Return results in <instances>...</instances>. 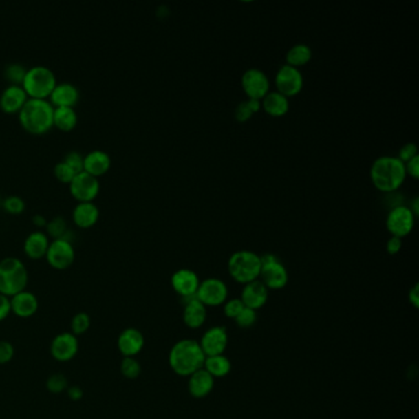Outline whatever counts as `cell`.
Returning <instances> with one entry per match:
<instances>
[{"mask_svg": "<svg viewBox=\"0 0 419 419\" xmlns=\"http://www.w3.org/2000/svg\"><path fill=\"white\" fill-rule=\"evenodd\" d=\"M51 239L46 231L34 230L26 236L23 241V253L31 259H40L46 256L47 248L50 246Z\"/></svg>", "mask_w": 419, "mask_h": 419, "instance_id": "23", "label": "cell"}, {"mask_svg": "<svg viewBox=\"0 0 419 419\" xmlns=\"http://www.w3.org/2000/svg\"><path fill=\"white\" fill-rule=\"evenodd\" d=\"M195 297L204 306H219L228 299V287L218 278H208L200 283Z\"/></svg>", "mask_w": 419, "mask_h": 419, "instance_id": "11", "label": "cell"}, {"mask_svg": "<svg viewBox=\"0 0 419 419\" xmlns=\"http://www.w3.org/2000/svg\"><path fill=\"white\" fill-rule=\"evenodd\" d=\"M416 156H418V148H417V145L414 143H407L405 144L401 149H400L397 158H398L403 164H406L408 161L412 160Z\"/></svg>", "mask_w": 419, "mask_h": 419, "instance_id": "42", "label": "cell"}, {"mask_svg": "<svg viewBox=\"0 0 419 419\" xmlns=\"http://www.w3.org/2000/svg\"><path fill=\"white\" fill-rule=\"evenodd\" d=\"M1 207L4 208V211L10 213V214H20L25 211L26 203L20 195H10L3 198Z\"/></svg>", "mask_w": 419, "mask_h": 419, "instance_id": "36", "label": "cell"}, {"mask_svg": "<svg viewBox=\"0 0 419 419\" xmlns=\"http://www.w3.org/2000/svg\"><path fill=\"white\" fill-rule=\"evenodd\" d=\"M245 305L242 304L241 299H231L229 301L224 303V314L229 319H234L239 316V314L244 310Z\"/></svg>", "mask_w": 419, "mask_h": 419, "instance_id": "41", "label": "cell"}, {"mask_svg": "<svg viewBox=\"0 0 419 419\" xmlns=\"http://www.w3.org/2000/svg\"><path fill=\"white\" fill-rule=\"evenodd\" d=\"M12 314V306H10V298L0 294V323L6 321L9 315Z\"/></svg>", "mask_w": 419, "mask_h": 419, "instance_id": "44", "label": "cell"}, {"mask_svg": "<svg viewBox=\"0 0 419 419\" xmlns=\"http://www.w3.org/2000/svg\"><path fill=\"white\" fill-rule=\"evenodd\" d=\"M45 257L54 270H67L74 264V245L73 242L67 241L64 239H53L50 242Z\"/></svg>", "mask_w": 419, "mask_h": 419, "instance_id": "9", "label": "cell"}, {"mask_svg": "<svg viewBox=\"0 0 419 419\" xmlns=\"http://www.w3.org/2000/svg\"><path fill=\"white\" fill-rule=\"evenodd\" d=\"M203 369L211 374L213 378H224L231 370V363L224 354L206 356Z\"/></svg>", "mask_w": 419, "mask_h": 419, "instance_id": "30", "label": "cell"}, {"mask_svg": "<svg viewBox=\"0 0 419 419\" xmlns=\"http://www.w3.org/2000/svg\"><path fill=\"white\" fill-rule=\"evenodd\" d=\"M120 372L126 379L136 380L142 373V365L136 358L125 356L120 364Z\"/></svg>", "mask_w": 419, "mask_h": 419, "instance_id": "34", "label": "cell"}, {"mask_svg": "<svg viewBox=\"0 0 419 419\" xmlns=\"http://www.w3.org/2000/svg\"><path fill=\"white\" fill-rule=\"evenodd\" d=\"M411 209V212L413 213L414 217H417L419 214V200L418 197H416L414 198L413 202H412V206L411 207H408Z\"/></svg>", "mask_w": 419, "mask_h": 419, "instance_id": "51", "label": "cell"}, {"mask_svg": "<svg viewBox=\"0 0 419 419\" xmlns=\"http://www.w3.org/2000/svg\"><path fill=\"white\" fill-rule=\"evenodd\" d=\"M261 264L262 267L259 279L268 290H279L287 286L289 276L287 268L281 264V259H276Z\"/></svg>", "mask_w": 419, "mask_h": 419, "instance_id": "14", "label": "cell"}, {"mask_svg": "<svg viewBox=\"0 0 419 419\" xmlns=\"http://www.w3.org/2000/svg\"><path fill=\"white\" fill-rule=\"evenodd\" d=\"M46 230L47 235L53 240V239H62L69 228L64 217L56 215L47 222Z\"/></svg>", "mask_w": 419, "mask_h": 419, "instance_id": "31", "label": "cell"}, {"mask_svg": "<svg viewBox=\"0 0 419 419\" xmlns=\"http://www.w3.org/2000/svg\"><path fill=\"white\" fill-rule=\"evenodd\" d=\"M70 193L78 202H94L100 192V180L87 171L75 173L70 181Z\"/></svg>", "mask_w": 419, "mask_h": 419, "instance_id": "10", "label": "cell"}, {"mask_svg": "<svg viewBox=\"0 0 419 419\" xmlns=\"http://www.w3.org/2000/svg\"><path fill=\"white\" fill-rule=\"evenodd\" d=\"M92 326V317L84 311H80L78 314H75L70 321V331L74 336H83L89 331V328Z\"/></svg>", "mask_w": 419, "mask_h": 419, "instance_id": "32", "label": "cell"}, {"mask_svg": "<svg viewBox=\"0 0 419 419\" xmlns=\"http://www.w3.org/2000/svg\"><path fill=\"white\" fill-rule=\"evenodd\" d=\"M28 98L29 96L21 85L9 84L0 94V109L6 114H19Z\"/></svg>", "mask_w": 419, "mask_h": 419, "instance_id": "19", "label": "cell"}, {"mask_svg": "<svg viewBox=\"0 0 419 419\" xmlns=\"http://www.w3.org/2000/svg\"><path fill=\"white\" fill-rule=\"evenodd\" d=\"M79 98H80V92L78 87H75L74 84H72L69 81H62L57 83L48 100L54 107L59 106L74 107L75 105L79 103Z\"/></svg>", "mask_w": 419, "mask_h": 419, "instance_id": "21", "label": "cell"}, {"mask_svg": "<svg viewBox=\"0 0 419 419\" xmlns=\"http://www.w3.org/2000/svg\"><path fill=\"white\" fill-rule=\"evenodd\" d=\"M261 259L257 253L247 250L236 251L228 261V270L234 281L240 284H247L257 281L261 272Z\"/></svg>", "mask_w": 419, "mask_h": 419, "instance_id": "5", "label": "cell"}, {"mask_svg": "<svg viewBox=\"0 0 419 419\" xmlns=\"http://www.w3.org/2000/svg\"><path fill=\"white\" fill-rule=\"evenodd\" d=\"M311 58H312V52H311L310 47L304 43H298L292 48H289L287 56H286V62H287L286 64L299 69L301 67H305L306 64L310 63Z\"/></svg>", "mask_w": 419, "mask_h": 419, "instance_id": "29", "label": "cell"}, {"mask_svg": "<svg viewBox=\"0 0 419 419\" xmlns=\"http://www.w3.org/2000/svg\"><path fill=\"white\" fill-rule=\"evenodd\" d=\"M26 72H28V68L23 64L12 62V63L8 64L4 68V76H6V80L9 81V84L21 85Z\"/></svg>", "mask_w": 419, "mask_h": 419, "instance_id": "33", "label": "cell"}, {"mask_svg": "<svg viewBox=\"0 0 419 419\" xmlns=\"http://www.w3.org/2000/svg\"><path fill=\"white\" fill-rule=\"evenodd\" d=\"M57 85L56 74L50 67L34 65L28 68L21 87L29 98H48Z\"/></svg>", "mask_w": 419, "mask_h": 419, "instance_id": "6", "label": "cell"}, {"mask_svg": "<svg viewBox=\"0 0 419 419\" xmlns=\"http://www.w3.org/2000/svg\"><path fill=\"white\" fill-rule=\"evenodd\" d=\"M256 321H257V312L248 308H244V310L235 319L236 325L240 328L253 327Z\"/></svg>", "mask_w": 419, "mask_h": 419, "instance_id": "38", "label": "cell"}, {"mask_svg": "<svg viewBox=\"0 0 419 419\" xmlns=\"http://www.w3.org/2000/svg\"><path fill=\"white\" fill-rule=\"evenodd\" d=\"M189 391L195 398H204L212 392L214 378L203 367L189 376Z\"/></svg>", "mask_w": 419, "mask_h": 419, "instance_id": "26", "label": "cell"}, {"mask_svg": "<svg viewBox=\"0 0 419 419\" xmlns=\"http://www.w3.org/2000/svg\"><path fill=\"white\" fill-rule=\"evenodd\" d=\"M78 112L74 107L68 106H59L54 107L53 111V126L58 127L61 131L69 132L74 129L78 125Z\"/></svg>", "mask_w": 419, "mask_h": 419, "instance_id": "28", "label": "cell"}, {"mask_svg": "<svg viewBox=\"0 0 419 419\" xmlns=\"http://www.w3.org/2000/svg\"><path fill=\"white\" fill-rule=\"evenodd\" d=\"M242 90L251 100H262L270 92V79L257 68L247 69L241 78Z\"/></svg>", "mask_w": 419, "mask_h": 419, "instance_id": "13", "label": "cell"}, {"mask_svg": "<svg viewBox=\"0 0 419 419\" xmlns=\"http://www.w3.org/2000/svg\"><path fill=\"white\" fill-rule=\"evenodd\" d=\"M10 306L14 315L20 319H30L39 311L40 303L32 292L23 290L10 298Z\"/></svg>", "mask_w": 419, "mask_h": 419, "instance_id": "18", "label": "cell"}, {"mask_svg": "<svg viewBox=\"0 0 419 419\" xmlns=\"http://www.w3.org/2000/svg\"><path fill=\"white\" fill-rule=\"evenodd\" d=\"M198 343L201 345L204 356H220L228 347V332L225 327L222 326L209 328L207 332L202 336L201 342Z\"/></svg>", "mask_w": 419, "mask_h": 419, "instance_id": "15", "label": "cell"}, {"mask_svg": "<svg viewBox=\"0 0 419 419\" xmlns=\"http://www.w3.org/2000/svg\"><path fill=\"white\" fill-rule=\"evenodd\" d=\"M289 98L283 96L278 92H268L262 100H261V109L270 117H283L289 112Z\"/></svg>", "mask_w": 419, "mask_h": 419, "instance_id": "27", "label": "cell"}, {"mask_svg": "<svg viewBox=\"0 0 419 419\" xmlns=\"http://www.w3.org/2000/svg\"><path fill=\"white\" fill-rule=\"evenodd\" d=\"M408 300L409 303L412 304L414 309H418L419 308V287L418 284H414V287L409 290L408 293Z\"/></svg>", "mask_w": 419, "mask_h": 419, "instance_id": "48", "label": "cell"}, {"mask_svg": "<svg viewBox=\"0 0 419 419\" xmlns=\"http://www.w3.org/2000/svg\"><path fill=\"white\" fill-rule=\"evenodd\" d=\"M72 217L79 228L87 229L96 224L100 218V209L95 202H78L73 208Z\"/></svg>", "mask_w": 419, "mask_h": 419, "instance_id": "24", "label": "cell"}, {"mask_svg": "<svg viewBox=\"0 0 419 419\" xmlns=\"http://www.w3.org/2000/svg\"><path fill=\"white\" fill-rule=\"evenodd\" d=\"M246 101L248 107L253 111V115L261 111V101L259 100H251V98H248Z\"/></svg>", "mask_w": 419, "mask_h": 419, "instance_id": "50", "label": "cell"}, {"mask_svg": "<svg viewBox=\"0 0 419 419\" xmlns=\"http://www.w3.org/2000/svg\"><path fill=\"white\" fill-rule=\"evenodd\" d=\"M53 173L56 175V178H57L61 182H64V184H70V181L73 180L75 173H76L74 170L63 160L58 161L57 164L54 165Z\"/></svg>", "mask_w": 419, "mask_h": 419, "instance_id": "37", "label": "cell"}, {"mask_svg": "<svg viewBox=\"0 0 419 419\" xmlns=\"http://www.w3.org/2000/svg\"><path fill=\"white\" fill-rule=\"evenodd\" d=\"M184 304V322L187 327L195 330L203 326L207 319L206 306L202 304L197 297L182 298Z\"/></svg>", "mask_w": 419, "mask_h": 419, "instance_id": "22", "label": "cell"}, {"mask_svg": "<svg viewBox=\"0 0 419 419\" xmlns=\"http://www.w3.org/2000/svg\"><path fill=\"white\" fill-rule=\"evenodd\" d=\"M206 356L201 345L193 339H181L169 353V364L175 374L190 376L204 365Z\"/></svg>", "mask_w": 419, "mask_h": 419, "instance_id": "2", "label": "cell"}, {"mask_svg": "<svg viewBox=\"0 0 419 419\" xmlns=\"http://www.w3.org/2000/svg\"><path fill=\"white\" fill-rule=\"evenodd\" d=\"M79 352V339L72 332L57 334L51 342L50 353L56 362L68 363L73 361Z\"/></svg>", "mask_w": 419, "mask_h": 419, "instance_id": "12", "label": "cell"}, {"mask_svg": "<svg viewBox=\"0 0 419 419\" xmlns=\"http://www.w3.org/2000/svg\"><path fill=\"white\" fill-rule=\"evenodd\" d=\"M416 217L406 206H395L386 217V229L391 235L403 239L412 233Z\"/></svg>", "mask_w": 419, "mask_h": 419, "instance_id": "7", "label": "cell"}, {"mask_svg": "<svg viewBox=\"0 0 419 419\" xmlns=\"http://www.w3.org/2000/svg\"><path fill=\"white\" fill-rule=\"evenodd\" d=\"M65 392H67V395H68L69 400H72V401H80V400H83V397H84V391L78 385H69V387L67 389Z\"/></svg>", "mask_w": 419, "mask_h": 419, "instance_id": "47", "label": "cell"}, {"mask_svg": "<svg viewBox=\"0 0 419 419\" xmlns=\"http://www.w3.org/2000/svg\"><path fill=\"white\" fill-rule=\"evenodd\" d=\"M29 283V270L21 259L6 256L0 259V294L12 298L15 294L26 290Z\"/></svg>", "mask_w": 419, "mask_h": 419, "instance_id": "4", "label": "cell"}, {"mask_svg": "<svg viewBox=\"0 0 419 419\" xmlns=\"http://www.w3.org/2000/svg\"><path fill=\"white\" fill-rule=\"evenodd\" d=\"M47 390L51 394H62L65 392L67 389L69 387V381L68 378L62 373H54L48 376L46 381Z\"/></svg>", "mask_w": 419, "mask_h": 419, "instance_id": "35", "label": "cell"}, {"mask_svg": "<svg viewBox=\"0 0 419 419\" xmlns=\"http://www.w3.org/2000/svg\"><path fill=\"white\" fill-rule=\"evenodd\" d=\"M234 116H235L236 121L240 122V123H245V122L250 121V118L253 117V111L248 107L247 101H242V103H240V104L236 106Z\"/></svg>", "mask_w": 419, "mask_h": 419, "instance_id": "43", "label": "cell"}, {"mask_svg": "<svg viewBox=\"0 0 419 419\" xmlns=\"http://www.w3.org/2000/svg\"><path fill=\"white\" fill-rule=\"evenodd\" d=\"M275 84H276V92L287 98H292L299 95L303 90L304 76L300 69L284 64L277 72Z\"/></svg>", "mask_w": 419, "mask_h": 419, "instance_id": "8", "label": "cell"}, {"mask_svg": "<svg viewBox=\"0 0 419 419\" xmlns=\"http://www.w3.org/2000/svg\"><path fill=\"white\" fill-rule=\"evenodd\" d=\"M14 356H15V348L12 342L0 339V365L12 362Z\"/></svg>", "mask_w": 419, "mask_h": 419, "instance_id": "40", "label": "cell"}, {"mask_svg": "<svg viewBox=\"0 0 419 419\" xmlns=\"http://www.w3.org/2000/svg\"><path fill=\"white\" fill-rule=\"evenodd\" d=\"M402 248V239L391 236L390 239L386 242V251L389 255H396L400 253Z\"/></svg>", "mask_w": 419, "mask_h": 419, "instance_id": "46", "label": "cell"}, {"mask_svg": "<svg viewBox=\"0 0 419 419\" xmlns=\"http://www.w3.org/2000/svg\"><path fill=\"white\" fill-rule=\"evenodd\" d=\"M112 164L111 155L107 151L101 149H94L84 155V171L92 173L96 178L107 173Z\"/></svg>", "mask_w": 419, "mask_h": 419, "instance_id": "25", "label": "cell"}, {"mask_svg": "<svg viewBox=\"0 0 419 419\" xmlns=\"http://www.w3.org/2000/svg\"><path fill=\"white\" fill-rule=\"evenodd\" d=\"M63 161H65L75 173H80L84 169V155L78 150L68 151L64 156Z\"/></svg>", "mask_w": 419, "mask_h": 419, "instance_id": "39", "label": "cell"}, {"mask_svg": "<svg viewBox=\"0 0 419 419\" xmlns=\"http://www.w3.org/2000/svg\"><path fill=\"white\" fill-rule=\"evenodd\" d=\"M268 300V289L264 287V283L257 281H251L245 284L242 289L241 301L245 308L259 310Z\"/></svg>", "mask_w": 419, "mask_h": 419, "instance_id": "20", "label": "cell"}, {"mask_svg": "<svg viewBox=\"0 0 419 419\" xmlns=\"http://www.w3.org/2000/svg\"><path fill=\"white\" fill-rule=\"evenodd\" d=\"M54 106L48 98H29L19 111V121L23 129L32 134H43L53 127Z\"/></svg>", "mask_w": 419, "mask_h": 419, "instance_id": "3", "label": "cell"}, {"mask_svg": "<svg viewBox=\"0 0 419 419\" xmlns=\"http://www.w3.org/2000/svg\"><path fill=\"white\" fill-rule=\"evenodd\" d=\"M406 178L405 164L395 156H380L370 167L374 187L383 193H394L400 190Z\"/></svg>", "mask_w": 419, "mask_h": 419, "instance_id": "1", "label": "cell"}, {"mask_svg": "<svg viewBox=\"0 0 419 419\" xmlns=\"http://www.w3.org/2000/svg\"><path fill=\"white\" fill-rule=\"evenodd\" d=\"M144 345H145V339L143 333L140 332L138 328H125L117 339V348L123 358L125 356L136 358L143 350Z\"/></svg>", "mask_w": 419, "mask_h": 419, "instance_id": "16", "label": "cell"}, {"mask_svg": "<svg viewBox=\"0 0 419 419\" xmlns=\"http://www.w3.org/2000/svg\"><path fill=\"white\" fill-rule=\"evenodd\" d=\"M47 222H48V219L43 215V214H40V213H37V214H34L32 215V223L37 226V228H46Z\"/></svg>", "mask_w": 419, "mask_h": 419, "instance_id": "49", "label": "cell"}, {"mask_svg": "<svg viewBox=\"0 0 419 419\" xmlns=\"http://www.w3.org/2000/svg\"><path fill=\"white\" fill-rule=\"evenodd\" d=\"M1 203H3V198L0 197V207H1Z\"/></svg>", "mask_w": 419, "mask_h": 419, "instance_id": "52", "label": "cell"}, {"mask_svg": "<svg viewBox=\"0 0 419 419\" xmlns=\"http://www.w3.org/2000/svg\"><path fill=\"white\" fill-rule=\"evenodd\" d=\"M200 283L201 281L197 273L187 268L176 270L171 277L173 290L181 297V299L195 297Z\"/></svg>", "mask_w": 419, "mask_h": 419, "instance_id": "17", "label": "cell"}, {"mask_svg": "<svg viewBox=\"0 0 419 419\" xmlns=\"http://www.w3.org/2000/svg\"><path fill=\"white\" fill-rule=\"evenodd\" d=\"M405 169H406V175L411 176L413 180H418L419 178V155L413 158L412 160L408 161L405 164Z\"/></svg>", "mask_w": 419, "mask_h": 419, "instance_id": "45", "label": "cell"}]
</instances>
